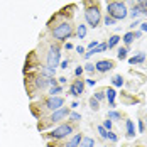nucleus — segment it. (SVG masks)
Segmentation results:
<instances>
[{
  "mask_svg": "<svg viewBox=\"0 0 147 147\" xmlns=\"http://www.w3.org/2000/svg\"><path fill=\"white\" fill-rule=\"evenodd\" d=\"M107 12H108L107 15H110L115 20H123L129 15V10H127V7H125L123 2H110L107 5Z\"/></svg>",
  "mask_w": 147,
  "mask_h": 147,
  "instance_id": "f257e3e1",
  "label": "nucleus"
},
{
  "mask_svg": "<svg viewBox=\"0 0 147 147\" xmlns=\"http://www.w3.org/2000/svg\"><path fill=\"white\" fill-rule=\"evenodd\" d=\"M85 20H86V24H88L90 27H98L100 26V22H102V12H100V9L96 7V5H90L85 9Z\"/></svg>",
  "mask_w": 147,
  "mask_h": 147,
  "instance_id": "f03ea898",
  "label": "nucleus"
},
{
  "mask_svg": "<svg viewBox=\"0 0 147 147\" xmlns=\"http://www.w3.org/2000/svg\"><path fill=\"white\" fill-rule=\"evenodd\" d=\"M71 34H73V26L69 22H61L53 29V37L56 41H66L71 37Z\"/></svg>",
  "mask_w": 147,
  "mask_h": 147,
  "instance_id": "7ed1b4c3",
  "label": "nucleus"
},
{
  "mask_svg": "<svg viewBox=\"0 0 147 147\" xmlns=\"http://www.w3.org/2000/svg\"><path fill=\"white\" fill-rule=\"evenodd\" d=\"M69 134H73V125H69V123H61V125L54 127L51 132L47 134V137H51V139H54V140H61V139L68 137Z\"/></svg>",
  "mask_w": 147,
  "mask_h": 147,
  "instance_id": "20e7f679",
  "label": "nucleus"
},
{
  "mask_svg": "<svg viewBox=\"0 0 147 147\" xmlns=\"http://www.w3.org/2000/svg\"><path fill=\"white\" fill-rule=\"evenodd\" d=\"M46 59H47V66L53 68V69H56V66H58L59 61H61V49L56 47V46H51Z\"/></svg>",
  "mask_w": 147,
  "mask_h": 147,
  "instance_id": "39448f33",
  "label": "nucleus"
},
{
  "mask_svg": "<svg viewBox=\"0 0 147 147\" xmlns=\"http://www.w3.org/2000/svg\"><path fill=\"white\" fill-rule=\"evenodd\" d=\"M44 107L47 110H51V112L59 110L61 107H64V98H63V96H49V98L46 100Z\"/></svg>",
  "mask_w": 147,
  "mask_h": 147,
  "instance_id": "423d86ee",
  "label": "nucleus"
},
{
  "mask_svg": "<svg viewBox=\"0 0 147 147\" xmlns=\"http://www.w3.org/2000/svg\"><path fill=\"white\" fill-rule=\"evenodd\" d=\"M66 117H69V108H68V107H61L59 110H54V112L51 113L49 122H51V123H56V122L64 120Z\"/></svg>",
  "mask_w": 147,
  "mask_h": 147,
  "instance_id": "0eeeda50",
  "label": "nucleus"
},
{
  "mask_svg": "<svg viewBox=\"0 0 147 147\" xmlns=\"http://www.w3.org/2000/svg\"><path fill=\"white\" fill-rule=\"evenodd\" d=\"M83 91H85V81L83 80H76L73 85L69 86V95L71 96H80V95H83Z\"/></svg>",
  "mask_w": 147,
  "mask_h": 147,
  "instance_id": "6e6552de",
  "label": "nucleus"
},
{
  "mask_svg": "<svg viewBox=\"0 0 147 147\" xmlns=\"http://www.w3.org/2000/svg\"><path fill=\"white\" fill-rule=\"evenodd\" d=\"M113 68V61H110V59H100L96 64H95V69L98 71V73H107V71H110Z\"/></svg>",
  "mask_w": 147,
  "mask_h": 147,
  "instance_id": "1a4fd4ad",
  "label": "nucleus"
},
{
  "mask_svg": "<svg viewBox=\"0 0 147 147\" xmlns=\"http://www.w3.org/2000/svg\"><path fill=\"white\" fill-rule=\"evenodd\" d=\"M105 98L108 100L110 107H115V98H117V91H115V88H107L105 90Z\"/></svg>",
  "mask_w": 147,
  "mask_h": 147,
  "instance_id": "9d476101",
  "label": "nucleus"
},
{
  "mask_svg": "<svg viewBox=\"0 0 147 147\" xmlns=\"http://www.w3.org/2000/svg\"><path fill=\"white\" fill-rule=\"evenodd\" d=\"M34 81H36V88L39 90H44L49 86V78H44V76H37Z\"/></svg>",
  "mask_w": 147,
  "mask_h": 147,
  "instance_id": "9b49d317",
  "label": "nucleus"
},
{
  "mask_svg": "<svg viewBox=\"0 0 147 147\" xmlns=\"http://www.w3.org/2000/svg\"><path fill=\"white\" fill-rule=\"evenodd\" d=\"M81 139H83V135L81 134H74L73 137L68 140V144L64 147H80V142H81Z\"/></svg>",
  "mask_w": 147,
  "mask_h": 147,
  "instance_id": "f8f14e48",
  "label": "nucleus"
},
{
  "mask_svg": "<svg viewBox=\"0 0 147 147\" xmlns=\"http://www.w3.org/2000/svg\"><path fill=\"white\" fill-rule=\"evenodd\" d=\"M125 130H127V137H135V127H134L132 120H125Z\"/></svg>",
  "mask_w": 147,
  "mask_h": 147,
  "instance_id": "ddd939ff",
  "label": "nucleus"
},
{
  "mask_svg": "<svg viewBox=\"0 0 147 147\" xmlns=\"http://www.w3.org/2000/svg\"><path fill=\"white\" fill-rule=\"evenodd\" d=\"M54 71H56V69H53V68H49V66H42V68L39 69L41 76H44V78H54Z\"/></svg>",
  "mask_w": 147,
  "mask_h": 147,
  "instance_id": "4468645a",
  "label": "nucleus"
},
{
  "mask_svg": "<svg viewBox=\"0 0 147 147\" xmlns=\"http://www.w3.org/2000/svg\"><path fill=\"white\" fill-rule=\"evenodd\" d=\"M144 61H146V53H139V54H135L134 58L129 59L130 64H140V63H144Z\"/></svg>",
  "mask_w": 147,
  "mask_h": 147,
  "instance_id": "2eb2a0df",
  "label": "nucleus"
},
{
  "mask_svg": "<svg viewBox=\"0 0 147 147\" xmlns=\"http://www.w3.org/2000/svg\"><path fill=\"white\" fill-rule=\"evenodd\" d=\"M86 32H88V29H86V26H85V24H80V26L76 27V36H78L80 39L86 37Z\"/></svg>",
  "mask_w": 147,
  "mask_h": 147,
  "instance_id": "dca6fc26",
  "label": "nucleus"
},
{
  "mask_svg": "<svg viewBox=\"0 0 147 147\" xmlns=\"http://www.w3.org/2000/svg\"><path fill=\"white\" fill-rule=\"evenodd\" d=\"M80 147H95V139H91V137H83L81 142H80Z\"/></svg>",
  "mask_w": 147,
  "mask_h": 147,
  "instance_id": "f3484780",
  "label": "nucleus"
},
{
  "mask_svg": "<svg viewBox=\"0 0 147 147\" xmlns=\"http://www.w3.org/2000/svg\"><path fill=\"white\" fill-rule=\"evenodd\" d=\"M112 85L117 86V88H122V86H123V78H122V74H115V76L112 78Z\"/></svg>",
  "mask_w": 147,
  "mask_h": 147,
  "instance_id": "a211bd4d",
  "label": "nucleus"
},
{
  "mask_svg": "<svg viewBox=\"0 0 147 147\" xmlns=\"http://www.w3.org/2000/svg\"><path fill=\"white\" fill-rule=\"evenodd\" d=\"M118 42H120V37H118L117 34H113V36L108 39V42H107V47H108V49H112V47H115Z\"/></svg>",
  "mask_w": 147,
  "mask_h": 147,
  "instance_id": "6ab92c4d",
  "label": "nucleus"
},
{
  "mask_svg": "<svg viewBox=\"0 0 147 147\" xmlns=\"http://www.w3.org/2000/svg\"><path fill=\"white\" fill-rule=\"evenodd\" d=\"M134 39H135V37H134V32L130 30V32H127V34L123 36V39H122V41H123V44H125V46H130Z\"/></svg>",
  "mask_w": 147,
  "mask_h": 147,
  "instance_id": "aec40b11",
  "label": "nucleus"
},
{
  "mask_svg": "<svg viewBox=\"0 0 147 147\" xmlns=\"http://www.w3.org/2000/svg\"><path fill=\"white\" fill-rule=\"evenodd\" d=\"M90 108H91V110H95V112H98V110H100V102H98L95 96H91V98H90Z\"/></svg>",
  "mask_w": 147,
  "mask_h": 147,
  "instance_id": "412c9836",
  "label": "nucleus"
},
{
  "mask_svg": "<svg viewBox=\"0 0 147 147\" xmlns=\"http://www.w3.org/2000/svg\"><path fill=\"white\" fill-rule=\"evenodd\" d=\"M127 53H129V49L127 47H120L117 53V58L120 59V61H123V59H127Z\"/></svg>",
  "mask_w": 147,
  "mask_h": 147,
  "instance_id": "4be33fe9",
  "label": "nucleus"
},
{
  "mask_svg": "<svg viewBox=\"0 0 147 147\" xmlns=\"http://www.w3.org/2000/svg\"><path fill=\"white\" fill-rule=\"evenodd\" d=\"M63 91V86H51V90H49V95L51 96H59V93Z\"/></svg>",
  "mask_w": 147,
  "mask_h": 147,
  "instance_id": "5701e85b",
  "label": "nucleus"
},
{
  "mask_svg": "<svg viewBox=\"0 0 147 147\" xmlns=\"http://www.w3.org/2000/svg\"><path fill=\"white\" fill-rule=\"evenodd\" d=\"M129 15H130V17H134V19H139V17L142 15L140 9H139V5H135V7L132 9V12H129Z\"/></svg>",
  "mask_w": 147,
  "mask_h": 147,
  "instance_id": "b1692460",
  "label": "nucleus"
},
{
  "mask_svg": "<svg viewBox=\"0 0 147 147\" xmlns=\"http://www.w3.org/2000/svg\"><path fill=\"white\" fill-rule=\"evenodd\" d=\"M96 130H98V134H100V137H102L103 140H107V135H108V130L103 127V125H98L96 127Z\"/></svg>",
  "mask_w": 147,
  "mask_h": 147,
  "instance_id": "393cba45",
  "label": "nucleus"
},
{
  "mask_svg": "<svg viewBox=\"0 0 147 147\" xmlns=\"http://www.w3.org/2000/svg\"><path fill=\"white\" fill-rule=\"evenodd\" d=\"M107 118H115V120H118V118H122V113H118L115 110H110L108 115H107Z\"/></svg>",
  "mask_w": 147,
  "mask_h": 147,
  "instance_id": "a878e982",
  "label": "nucleus"
},
{
  "mask_svg": "<svg viewBox=\"0 0 147 147\" xmlns=\"http://www.w3.org/2000/svg\"><path fill=\"white\" fill-rule=\"evenodd\" d=\"M103 22H105V26H113V24H115L117 20H115V19H112L110 15H107V17L103 19Z\"/></svg>",
  "mask_w": 147,
  "mask_h": 147,
  "instance_id": "bb28decb",
  "label": "nucleus"
},
{
  "mask_svg": "<svg viewBox=\"0 0 147 147\" xmlns=\"http://www.w3.org/2000/svg\"><path fill=\"white\" fill-rule=\"evenodd\" d=\"M107 139H108V140H112V142H118L117 134H113L112 130H108V135H107Z\"/></svg>",
  "mask_w": 147,
  "mask_h": 147,
  "instance_id": "cd10ccee",
  "label": "nucleus"
},
{
  "mask_svg": "<svg viewBox=\"0 0 147 147\" xmlns=\"http://www.w3.org/2000/svg\"><path fill=\"white\" fill-rule=\"evenodd\" d=\"M69 118H71L73 122H78V120H81V115L76 113V112H69Z\"/></svg>",
  "mask_w": 147,
  "mask_h": 147,
  "instance_id": "c85d7f7f",
  "label": "nucleus"
},
{
  "mask_svg": "<svg viewBox=\"0 0 147 147\" xmlns=\"http://www.w3.org/2000/svg\"><path fill=\"white\" fill-rule=\"evenodd\" d=\"M139 134H144V130H146V123H144V120H139Z\"/></svg>",
  "mask_w": 147,
  "mask_h": 147,
  "instance_id": "c756f323",
  "label": "nucleus"
},
{
  "mask_svg": "<svg viewBox=\"0 0 147 147\" xmlns=\"http://www.w3.org/2000/svg\"><path fill=\"white\" fill-rule=\"evenodd\" d=\"M95 98H96L98 102H102L103 98H105V91H96V93H95Z\"/></svg>",
  "mask_w": 147,
  "mask_h": 147,
  "instance_id": "7c9ffc66",
  "label": "nucleus"
},
{
  "mask_svg": "<svg viewBox=\"0 0 147 147\" xmlns=\"http://www.w3.org/2000/svg\"><path fill=\"white\" fill-rule=\"evenodd\" d=\"M103 127H105L107 130H112V120H110V118H107V120L103 122Z\"/></svg>",
  "mask_w": 147,
  "mask_h": 147,
  "instance_id": "2f4dec72",
  "label": "nucleus"
},
{
  "mask_svg": "<svg viewBox=\"0 0 147 147\" xmlns=\"http://www.w3.org/2000/svg\"><path fill=\"white\" fill-rule=\"evenodd\" d=\"M85 71H88V73H93V71H95V64H91V63L85 64Z\"/></svg>",
  "mask_w": 147,
  "mask_h": 147,
  "instance_id": "473e14b6",
  "label": "nucleus"
},
{
  "mask_svg": "<svg viewBox=\"0 0 147 147\" xmlns=\"http://www.w3.org/2000/svg\"><path fill=\"white\" fill-rule=\"evenodd\" d=\"M83 71H85V68H83V66H78V68L74 69V76H81Z\"/></svg>",
  "mask_w": 147,
  "mask_h": 147,
  "instance_id": "72a5a7b5",
  "label": "nucleus"
},
{
  "mask_svg": "<svg viewBox=\"0 0 147 147\" xmlns=\"http://www.w3.org/2000/svg\"><path fill=\"white\" fill-rule=\"evenodd\" d=\"M100 44V42H98V41H91V42H90L88 44V51L90 49H95V47H96V46Z\"/></svg>",
  "mask_w": 147,
  "mask_h": 147,
  "instance_id": "f704fd0d",
  "label": "nucleus"
},
{
  "mask_svg": "<svg viewBox=\"0 0 147 147\" xmlns=\"http://www.w3.org/2000/svg\"><path fill=\"white\" fill-rule=\"evenodd\" d=\"M49 86H58V80H54V78H49Z\"/></svg>",
  "mask_w": 147,
  "mask_h": 147,
  "instance_id": "c9c22d12",
  "label": "nucleus"
},
{
  "mask_svg": "<svg viewBox=\"0 0 147 147\" xmlns=\"http://www.w3.org/2000/svg\"><path fill=\"white\" fill-rule=\"evenodd\" d=\"M140 32H147V22L140 24Z\"/></svg>",
  "mask_w": 147,
  "mask_h": 147,
  "instance_id": "e433bc0d",
  "label": "nucleus"
},
{
  "mask_svg": "<svg viewBox=\"0 0 147 147\" xmlns=\"http://www.w3.org/2000/svg\"><path fill=\"white\" fill-rule=\"evenodd\" d=\"M66 81H68V80H66L64 76H61V78H58V83H61V85H64Z\"/></svg>",
  "mask_w": 147,
  "mask_h": 147,
  "instance_id": "4c0bfd02",
  "label": "nucleus"
},
{
  "mask_svg": "<svg viewBox=\"0 0 147 147\" xmlns=\"http://www.w3.org/2000/svg\"><path fill=\"white\" fill-rule=\"evenodd\" d=\"M95 83H96L95 80H86V85H88V86H95Z\"/></svg>",
  "mask_w": 147,
  "mask_h": 147,
  "instance_id": "58836bf2",
  "label": "nucleus"
},
{
  "mask_svg": "<svg viewBox=\"0 0 147 147\" xmlns=\"http://www.w3.org/2000/svg\"><path fill=\"white\" fill-rule=\"evenodd\" d=\"M64 49H66V51H69V49H73V44H71V42H66V44H64Z\"/></svg>",
  "mask_w": 147,
  "mask_h": 147,
  "instance_id": "ea45409f",
  "label": "nucleus"
},
{
  "mask_svg": "<svg viewBox=\"0 0 147 147\" xmlns=\"http://www.w3.org/2000/svg\"><path fill=\"white\" fill-rule=\"evenodd\" d=\"M140 36H142V32H140V30H135V32H134V37H135V39H139Z\"/></svg>",
  "mask_w": 147,
  "mask_h": 147,
  "instance_id": "a19ab883",
  "label": "nucleus"
},
{
  "mask_svg": "<svg viewBox=\"0 0 147 147\" xmlns=\"http://www.w3.org/2000/svg\"><path fill=\"white\" fill-rule=\"evenodd\" d=\"M76 51L81 54V53H85V47H83V46H78V47H76Z\"/></svg>",
  "mask_w": 147,
  "mask_h": 147,
  "instance_id": "79ce46f5",
  "label": "nucleus"
},
{
  "mask_svg": "<svg viewBox=\"0 0 147 147\" xmlns=\"http://www.w3.org/2000/svg\"><path fill=\"white\" fill-rule=\"evenodd\" d=\"M61 68L66 69V68H68V61H61Z\"/></svg>",
  "mask_w": 147,
  "mask_h": 147,
  "instance_id": "37998d69",
  "label": "nucleus"
},
{
  "mask_svg": "<svg viewBox=\"0 0 147 147\" xmlns=\"http://www.w3.org/2000/svg\"><path fill=\"white\" fill-rule=\"evenodd\" d=\"M135 26H139V20H137V19H135V22H132V24H130V29H134Z\"/></svg>",
  "mask_w": 147,
  "mask_h": 147,
  "instance_id": "c03bdc74",
  "label": "nucleus"
},
{
  "mask_svg": "<svg viewBox=\"0 0 147 147\" xmlns=\"http://www.w3.org/2000/svg\"><path fill=\"white\" fill-rule=\"evenodd\" d=\"M71 107H73V108H78V107H80V103H78V102H73V103H71Z\"/></svg>",
  "mask_w": 147,
  "mask_h": 147,
  "instance_id": "a18cd8bd",
  "label": "nucleus"
},
{
  "mask_svg": "<svg viewBox=\"0 0 147 147\" xmlns=\"http://www.w3.org/2000/svg\"><path fill=\"white\" fill-rule=\"evenodd\" d=\"M137 2H139V3H140V2H144V0H137Z\"/></svg>",
  "mask_w": 147,
  "mask_h": 147,
  "instance_id": "49530a36",
  "label": "nucleus"
},
{
  "mask_svg": "<svg viewBox=\"0 0 147 147\" xmlns=\"http://www.w3.org/2000/svg\"><path fill=\"white\" fill-rule=\"evenodd\" d=\"M146 123H147V120H146Z\"/></svg>",
  "mask_w": 147,
  "mask_h": 147,
  "instance_id": "de8ad7c7",
  "label": "nucleus"
}]
</instances>
